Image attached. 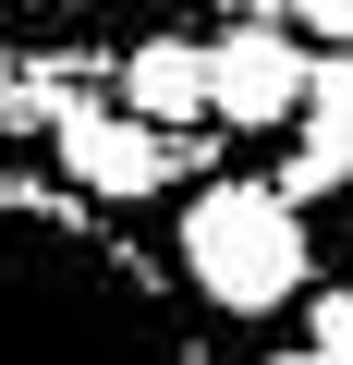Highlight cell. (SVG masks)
Returning <instances> with one entry per match:
<instances>
[{
	"label": "cell",
	"instance_id": "obj_3",
	"mask_svg": "<svg viewBox=\"0 0 353 365\" xmlns=\"http://www.w3.org/2000/svg\"><path fill=\"white\" fill-rule=\"evenodd\" d=\"M49 158H61L73 195H98V207H146V195H170L208 146L158 134V122L122 110V98H61V110H49Z\"/></svg>",
	"mask_w": 353,
	"mask_h": 365
},
{
	"label": "cell",
	"instance_id": "obj_1",
	"mask_svg": "<svg viewBox=\"0 0 353 365\" xmlns=\"http://www.w3.org/2000/svg\"><path fill=\"white\" fill-rule=\"evenodd\" d=\"M0 365H220L170 268L73 182L0 170Z\"/></svg>",
	"mask_w": 353,
	"mask_h": 365
},
{
	"label": "cell",
	"instance_id": "obj_5",
	"mask_svg": "<svg viewBox=\"0 0 353 365\" xmlns=\"http://www.w3.org/2000/svg\"><path fill=\"white\" fill-rule=\"evenodd\" d=\"M208 49H220V134H268V122H305L317 49L280 25V0H244V13H232Z\"/></svg>",
	"mask_w": 353,
	"mask_h": 365
},
{
	"label": "cell",
	"instance_id": "obj_11",
	"mask_svg": "<svg viewBox=\"0 0 353 365\" xmlns=\"http://www.w3.org/2000/svg\"><path fill=\"white\" fill-rule=\"evenodd\" d=\"M0 98H13V61H0Z\"/></svg>",
	"mask_w": 353,
	"mask_h": 365
},
{
	"label": "cell",
	"instance_id": "obj_10",
	"mask_svg": "<svg viewBox=\"0 0 353 365\" xmlns=\"http://www.w3.org/2000/svg\"><path fill=\"white\" fill-rule=\"evenodd\" d=\"M268 365H329V353H305V341H292V353H268Z\"/></svg>",
	"mask_w": 353,
	"mask_h": 365
},
{
	"label": "cell",
	"instance_id": "obj_6",
	"mask_svg": "<svg viewBox=\"0 0 353 365\" xmlns=\"http://www.w3.org/2000/svg\"><path fill=\"white\" fill-rule=\"evenodd\" d=\"M122 110H146L158 134L208 146V134H220V49H208L195 25H170V37L122 49Z\"/></svg>",
	"mask_w": 353,
	"mask_h": 365
},
{
	"label": "cell",
	"instance_id": "obj_2",
	"mask_svg": "<svg viewBox=\"0 0 353 365\" xmlns=\"http://www.w3.org/2000/svg\"><path fill=\"white\" fill-rule=\"evenodd\" d=\"M170 268H183L195 304L220 317H305L317 292V232L280 182H244V170H208L183 207H170Z\"/></svg>",
	"mask_w": 353,
	"mask_h": 365
},
{
	"label": "cell",
	"instance_id": "obj_8",
	"mask_svg": "<svg viewBox=\"0 0 353 365\" xmlns=\"http://www.w3.org/2000/svg\"><path fill=\"white\" fill-rule=\"evenodd\" d=\"M305 353L353 365V292H305Z\"/></svg>",
	"mask_w": 353,
	"mask_h": 365
},
{
	"label": "cell",
	"instance_id": "obj_4",
	"mask_svg": "<svg viewBox=\"0 0 353 365\" xmlns=\"http://www.w3.org/2000/svg\"><path fill=\"white\" fill-rule=\"evenodd\" d=\"M195 13H220V0H0V61H86V49L122 61L170 25H195Z\"/></svg>",
	"mask_w": 353,
	"mask_h": 365
},
{
	"label": "cell",
	"instance_id": "obj_9",
	"mask_svg": "<svg viewBox=\"0 0 353 365\" xmlns=\"http://www.w3.org/2000/svg\"><path fill=\"white\" fill-rule=\"evenodd\" d=\"M280 25L305 49H353V0H280Z\"/></svg>",
	"mask_w": 353,
	"mask_h": 365
},
{
	"label": "cell",
	"instance_id": "obj_7",
	"mask_svg": "<svg viewBox=\"0 0 353 365\" xmlns=\"http://www.w3.org/2000/svg\"><path fill=\"white\" fill-rule=\"evenodd\" d=\"M280 195H353V49H317V86H305V122H292V158L268 170Z\"/></svg>",
	"mask_w": 353,
	"mask_h": 365
}]
</instances>
